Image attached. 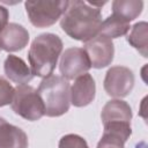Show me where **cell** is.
<instances>
[{
  "instance_id": "6da1fadb",
  "label": "cell",
  "mask_w": 148,
  "mask_h": 148,
  "mask_svg": "<svg viewBox=\"0 0 148 148\" xmlns=\"http://www.w3.org/2000/svg\"><path fill=\"white\" fill-rule=\"evenodd\" d=\"M101 24V9L82 0L68 1L67 8L60 20L62 31L71 38L83 43L99 34Z\"/></svg>"
},
{
  "instance_id": "7a4b0ae2",
  "label": "cell",
  "mask_w": 148,
  "mask_h": 148,
  "mask_svg": "<svg viewBox=\"0 0 148 148\" xmlns=\"http://www.w3.org/2000/svg\"><path fill=\"white\" fill-rule=\"evenodd\" d=\"M62 46L61 38L56 34L45 32L38 35L32 40L28 52L32 75L43 79L52 75L61 54Z\"/></svg>"
},
{
  "instance_id": "3957f363",
  "label": "cell",
  "mask_w": 148,
  "mask_h": 148,
  "mask_svg": "<svg viewBox=\"0 0 148 148\" xmlns=\"http://www.w3.org/2000/svg\"><path fill=\"white\" fill-rule=\"evenodd\" d=\"M37 92L44 104L45 116L60 117L69 110L71 86L62 76L50 75L43 79L38 86Z\"/></svg>"
},
{
  "instance_id": "277c9868",
  "label": "cell",
  "mask_w": 148,
  "mask_h": 148,
  "mask_svg": "<svg viewBox=\"0 0 148 148\" xmlns=\"http://www.w3.org/2000/svg\"><path fill=\"white\" fill-rule=\"evenodd\" d=\"M132 109L127 102L118 98L106 102L101 112L103 133L118 136L126 142L132 134Z\"/></svg>"
},
{
  "instance_id": "5b68a950",
  "label": "cell",
  "mask_w": 148,
  "mask_h": 148,
  "mask_svg": "<svg viewBox=\"0 0 148 148\" xmlns=\"http://www.w3.org/2000/svg\"><path fill=\"white\" fill-rule=\"evenodd\" d=\"M67 0H29L24 7L30 23L36 28L53 25L67 8Z\"/></svg>"
},
{
  "instance_id": "8992f818",
  "label": "cell",
  "mask_w": 148,
  "mask_h": 148,
  "mask_svg": "<svg viewBox=\"0 0 148 148\" xmlns=\"http://www.w3.org/2000/svg\"><path fill=\"white\" fill-rule=\"evenodd\" d=\"M10 105L17 116L29 121L39 120L45 112L44 104L37 90L29 84H22L15 88Z\"/></svg>"
},
{
  "instance_id": "52a82bcc",
  "label": "cell",
  "mask_w": 148,
  "mask_h": 148,
  "mask_svg": "<svg viewBox=\"0 0 148 148\" xmlns=\"http://www.w3.org/2000/svg\"><path fill=\"white\" fill-rule=\"evenodd\" d=\"M135 82L132 69L125 66H112L104 76L103 87L105 92L114 98H123L130 95Z\"/></svg>"
},
{
  "instance_id": "ba28073f",
  "label": "cell",
  "mask_w": 148,
  "mask_h": 148,
  "mask_svg": "<svg viewBox=\"0 0 148 148\" xmlns=\"http://www.w3.org/2000/svg\"><path fill=\"white\" fill-rule=\"evenodd\" d=\"M90 68L89 58L82 47H68L60 56V74L67 81L79 77Z\"/></svg>"
},
{
  "instance_id": "9c48e42d",
  "label": "cell",
  "mask_w": 148,
  "mask_h": 148,
  "mask_svg": "<svg viewBox=\"0 0 148 148\" xmlns=\"http://www.w3.org/2000/svg\"><path fill=\"white\" fill-rule=\"evenodd\" d=\"M82 49L87 53L91 67L97 69L111 65L114 57V45L112 39L101 34L86 42Z\"/></svg>"
},
{
  "instance_id": "30bf717a",
  "label": "cell",
  "mask_w": 148,
  "mask_h": 148,
  "mask_svg": "<svg viewBox=\"0 0 148 148\" xmlns=\"http://www.w3.org/2000/svg\"><path fill=\"white\" fill-rule=\"evenodd\" d=\"M28 30L18 23H8L0 32V49L6 52L23 50L29 43Z\"/></svg>"
},
{
  "instance_id": "8fae6325",
  "label": "cell",
  "mask_w": 148,
  "mask_h": 148,
  "mask_svg": "<svg viewBox=\"0 0 148 148\" xmlns=\"http://www.w3.org/2000/svg\"><path fill=\"white\" fill-rule=\"evenodd\" d=\"M96 95V83L89 73H84L75 79L71 87V103L76 108L89 105Z\"/></svg>"
},
{
  "instance_id": "7c38bea8",
  "label": "cell",
  "mask_w": 148,
  "mask_h": 148,
  "mask_svg": "<svg viewBox=\"0 0 148 148\" xmlns=\"http://www.w3.org/2000/svg\"><path fill=\"white\" fill-rule=\"evenodd\" d=\"M3 72L12 82L16 83L17 86L29 83L34 75L31 73L30 67L25 64V61L14 54L7 56L3 61Z\"/></svg>"
},
{
  "instance_id": "4fadbf2b",
  "label": "cell",
  "mask_w": 148,
  "mask_h": 148,
  "mask_svg": "<svg viewBox=\"0 0 148 148\" xmlns=\"http://www.w3.org/2000/svg\"><path fill=\"white\" fill-rule=\"evenodd\" d=\"M27 133L0 117V148H28Z\"/></svg>"
},
{
  "instance_id": "5bb4252c",
  "label": "cell",
  "mask_w": 148,
  "mask_h": 148,
  "mask_svg": "<svg viewBox=\"0 0 148 148\" xmlns=\"http://www.w3.org/2000/svg\"><path fill=\"white\" fill-rule=\"evenodd\" d=\"M131 46H133L143 58L148 57V23L145 21L136 22L131 27V31L126 37Z\"/></svg>"
},
{
  "instance_id": "9a60e30c",
  "label": "cell",
  "mask_w": 148,
  "mask_h": 148,
  "mask_svg": "<svg viewBox=\"0 0 148 148\" xmlns=\"http://www.w3.org/2000/svg\"><path fill=\"white\" fill-rule=\"evenodd\" d=\"M143 9L141 0H114L112 2V14L126 22L135 20Z\"/></svg>"
},
{
  "instance_id": "2e32d148",
  "label": "cell",
  "mask_w": 148,
  "mask_h": 148,
  "mask_svg": "<svg viewBox=\"0 0 148 148\" xmlns=\"http://www.w3.org/2000/svg\"><path fill=\"white\" fill-rule=\"evenodd\" d=\"M130 29H131V25L128 22L111 14L109 17H106L104 21H102L99 34L112 39V38H118V37L125 36L130 31Z\"/></svg>"
},
{
  "instance_id": "e0dca14e",
  "label": "cell",
  "mask_w": 148,
  "mask_h": 148,
  "mask_svg": "<svg viewBox=\"0 0 148 148\" xmlns=\"http://www.w3.org/2000/svg\"><path fill=\"white\" fill-rule=\"evenodd\" d=\"M58 148H89L86 139L77 134H66L60 138Z\"/></svg>"
},
{
  "instance_id": "ac0fdd59",
  "label": "cell",
  "mask_w": 148,
  "mask_h": 148,
  "mask_svg": "<svg viewBox=\"0 0 148 148\" xmlns=\"http://www.w3.org/2000/svg\"><path fill=\"white\" fill-rule=\"evenodd\" d=\"M15 88L6 80L3 76H0V108L12 104Z\"/></svg>"
},
{
  "instance_id": "d6986e66",
  "label": "cell",
  "mask_w": 148,
  "mask_h": 148,
  "mask_svg": "<svg viewBox=\"0 0 148 148\" xmlns=\"http://www.w3.org/2000/svg\"><path fill=\"white\" fill-rule=\"evenodd\" d=\"M124 146L125 142L120 138L103 133L96 148H124Z\"/></svg>"
},
{
  "instance_id": "ffe728a7",
  "label": "cell",
  "mask_w": 148,
  "mask_h": 148,
  "mask_svg": "<svg viewBox=\"0 0 148 148\" xmlns=\"http://www.w3.org/2000/svg\"><path fill=\"white\" fill-rule=\"evenodd\" d=\"M8 18H9V13L8 9L0 5V32L2 31V29L8 24Z\"/></svg>"
}]
</instances>
